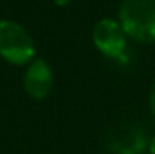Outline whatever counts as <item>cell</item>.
<instances>
[{
	"label": "cell",
	"mask_w": 155,
	"mask_h": 154,
	"mask_svg": "<svg viewBox=\"0 0 155 154\" xmlns=\"http://www.w3.org/2000/svg\"><path fill=\"white\" fill-rule=\"evenodd\" d=\"M119 23L132 40L155 43V0H122Z\"/></svg>",
	"instance_id": "cell-1"
},
{
	"label": "cell",
	"mask_w": 155,
	"mask_h": 154,
	"mask_svg": "<svg viewBox=\"0 0 155 154\" xmlns=\"http://www.w3.org/2000/svg\"><path fill=\"white\" fill-rule=\"evenodd\" d=\"M0 56L12 65H27L35 58L31 35L13 20H0Z\"/></svg>",
	"instance_id": "cell-2"
},
{
	"label": "cell",
	"mask_w": 155,
	"mask_h": 154,
	"mask_svg": "<svg viewBox=\"0 0 155 154\" xmlns=\"http://www.w3.org/2000/svg\"><path fill=\"white\" fill-rule=\"evenodd\" d=\"M93 42L96 48L104 56L112 58V60H120L125 53L127 33L117 20L101 18L93 28Z\"/></svg>",
	"instance_id": "cell-3"
},
{
	"label": "cell",
	"mask_w": 155,
	"mask_h": 154,
	"mask_svg": "<svg viewBox=\"0 0 155 154\" xmlns=\"http://www.w3.org/2000/svg\"><path fill=\"white\" fill-rule=\"evenodd\" d=\"M23 88L33 100H43L53 88V71L43 58H33L23 76Z\"/></svg>",
	"instance_id": "cell-4"
},
{
	"label": "cell",
	"mask_w": 155,
	"mask_h": 154,
	"mask_svg": "<svg viewBox=\"0 0 155 154\" xmlns=\"http://www.w3.org/2000/svg\"><path fill=\"white\" fill-rule=\"evenodd\" d=\"M149 104H150V111L155 116V81L152 85V90H150V98H149Z\"/></svg>",
	"instance_id": "cell-5"
},
{
	"label": "cell",
	"mask_w": 155,
	"mask_h": 154,
	"mask_svg": "<svg viewBox=\"0 0 155 154\" xmlns=\"http://www.w3.org/2000/svg\"><path fill=\"white\" fill-rule=\"evenodd\" d=\"M73 0H54V3L56 5H60V7H64V5H68V3H71Z\"/></svg>",
	"instance_id": "cell-6"
},
{
	"label": "cell",
	"mask_w": 155,
	"mask_h": 154,
	"mask_svg": "<svg viewBox=\"0 0 155 154\" xmlns=\"http://www.w3.org/2000/svg\"><path fill=\"white\" fill-rule=\"evenodd\" d=\"M150 154H155V136L150 141Z\"/></svg>",
	"instance_id": "cell-7"
}]
</instances>
